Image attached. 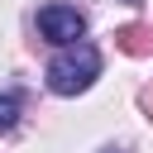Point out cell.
I'll return each mask as SVG.
<instances>
[{
  "label": "cell",
  "mask_w": 153,
  "mask_h": 153,
  "mask_svg": "<svg viewBox=\"0 0 153 153\" xmlns=\"http://www.w3.org/2000/svg\"><path fill=\"white\" fill-rule=\"evenodd\" d=\"M96 76H100V53L91 43H72L48 62V86L57 96H81Z\"/></svg>",
  "instance_id": "cell-1"
},
{
  "label": "cell",
  "mask_w": 153,
  "mask_h": 153,
  "mask_svg": "<svg viewBox=\"0 0 153 153\" xmlns=\"http://www.w3.org/2000/svg\"><path fill=\"white\" fill-rule=\"evenodd\" d=\"M38 33H43L48 43H57V48H72V43H81V33H86V14L72 10V5H43V10H38Z\"/></svg>",
  "instance_id": "cell-2"
},
{
  "label": "cell",
  "mask_w": 153,
  "mask_h": 153,
  "mask_svg": "<svg viewBox=\"0 0 153 153\" xmlns=\"http://www.w3.org/2000/svg\"><path fill=\"white\" fill-rule=\"evenodd\" d=\"M115 48L129 53V57H148L153 53V24H124V29H115Z\"/></svg>",
  "instance_id": "cell-3"
},
{
  "label": "cell",
  "mask_w": 153,
  "mask_h": 153,
  "mask_svg": "<svg viewBox=\"0 0 153 153\" xmlns=\"http://www.w3.org/2000/svg\"><path fill=\"white\" fill-rule=\"evenodd\" d=\"M19 120V96L14 91H0V129H10Z\"/></svg>",
  "instance_id": "cell-4"
},
{
  "label": "cell",
  "mask_w": 153,
  "mask_h": 153,
  "mask_svg": "<svg viewBox=\"0 0 153 153\" xmlns=\"http://www.w3.org/2000/svg\"><path fill=\"white\" fill-rule=\"evenodd\" d=\"M139 105H143V115L153 120V86H143V91H139Z\"/></svg>",
  "instance_id": "cell-5"
},
{
  "label": "cell",
  "mask_w": 153,
  "mask_h": 153,
  "mask_svg": "<svg viewBox=\"0 0 153 153\" xmlns=\"http://www.w3.org/2000/svg\"><path fill=\"white\" fill-rule=\"evenodd\" d=\"M100 153H124V148H100Z\"/></svg>",
  "instance_id": "cell-6"
}]
</instances>
